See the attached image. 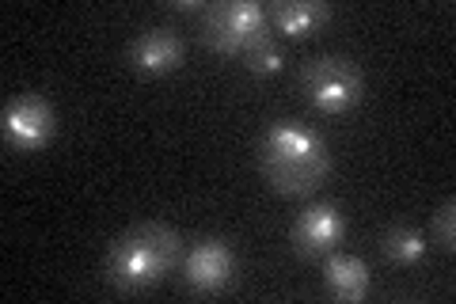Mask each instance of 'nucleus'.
<instances>
[{
    "instance_id": "nucleus-11",
    "label": "nucleus",
    "mask_w": 456,
    "mask_h": 304,
    "mask_svg": "<svg viewBox=\"0 0 456 304\" xmlns=\"http://www.w3.org/2000/svg\"><path fill=\"white\" fill-rule=\"evenodd\" d=\"M380 243H384V255H388L395 267H415V263H422V259H426L422 233H415V228H407V225L388 228Z\"/></svg>"
},
{
    "instance_id": "nucleus-8",
    "label": "nucleus",
    "mask_w": 456,
    "mask_h": 304,
    "mask_svg": "<svg viewBox=\"0 0 456 304\" xmlns=\"http://www.w3.org/2000/svg\"><path fill=\"white\" fill-rule=\"evenodd\" d=\"M183 62V42L167 27H149L130 42V65L149 77H164Z\"/></svg>"
},
{
    "instance_id": "nucleus-4",
    "label": "nucleus",
    "mask_w": 456,
    "mask_h": 304,
    "mask_svg": "<svg viewBox=\"0 0 456 304\" xmlns=\"http://www.w3.org/2000/svg\"><path fill=\"white\" fill-rule=\"evenodd\" d=\"M266 35V8L248 0H221L206 8V42L217 53H244Z\"/></svg>"
},
{
    "instance_id": "nucleus-3",
    "label": "nucleus",
    "mask_w": 456,
    "mask_h": 304,
    "mask_svg": "<svg viewBox=\"0 0 456 304\" xmlns=\"http://www.w3.org/2000/svg\"><path fill=\"white\" fill-rule=\"evenodd\" d=\"M305 95L308 103L323 111V114H342L350 107H358V99L365 92V80H362V69L350 62V57H338V53H327V57H312L305 65Z\"/></svg>"
},
{
    "instance_id": "nucleus-10",
    "label": "nucleus",
    "mask_w": 456,
    "mask_h": 304,
    "mask_svg": "<svg viewBox=\"0 0 456 304\" xmlns=\"http://www.w3.org/2000/svg\"><path fill=\"white\" fill-rule=\"evenodd\" d=\"M327 16H331V8L316 4V0H278L266 12V20H274L281 35H312Z\"/></svg>"
},
{
    "instance_id": "nucleus-12",
    "label": "nucleus",
    "mask_w": 456,
    "mask_h": 304,
    "mask_svg": "<svg viewBox=\"0 0 456 304\" xmlns=\"http://www.w3.org/2000/svg\"><path fill=\"white\" fill-rule=\"evenodd\" d=\"M244 65H248V72H255V77H274V72H281V65H285V53L274 38L263 35L259 42H251L244 50Z\"/></svg>"
},
{
    "instance_id": "nucleus-6",
    "label": "nucleus",
    "mask_w": 456,
    "mask_h": 304,
    "mask_svg": "<svg viewBox=\"0 0 456 304\" xmlns=\"http://www.w3.org/2000/svg\"><path fill=\"white\" fill-rule=\"evenodd\" d=\"M342 236H346V217L338 213L335 201H312L293 225V248L305 259L331 255Z\"/></svg>"
},
{
    "instance_id": "nucleus-13",
    "label": "nucleus",
    "mask_w": 456,
    "mask_h": 304,
    "mask_svg": "<svg viewBox=\"0 0 456 304\" xmlns=\"http://www.w3.org/2000/svg\"><path fill=\"white\" fill-rule=\"evenodd\" d=\"M452 210H456L452 201H445V206L437 210V217H434V236L441 240V248H445V251L456 248V243H452L456 240V233H452Z\"/></svg>"
},
{
    "instance_id": "nucleus-2",
    "label": "nucleus",
    "mask_w": 456,
    "mask_h": 304,
    "mask_svg": "<svg viewBox=\"0 0 456 304\" xmlns=\"http://www.w3.org/2000/svg\"><path fill=\"white\" fill-rule=\"evenodd\" d=\"M179 259V236L167 225H137L110 243L103 259V274L114 289L137 293L152 289Z\"/></svg>"
},
{
    "instance_id": "nucleus-7",
    "label": "nucleus",
    "mask_w": 456,
    "mask_h": 304,
    "mask_svg": "<svg viewBox=\"0 0 456 304\" xmlns=\"http://www.w3.org/2000/svg\"><path fill=\"white\" fill-rule=\"evenodd\" d=\"M232 274H236V255L228 248V240H221V236L202 240L187 255V263H183V278H187V285L198 289V293H221V289L232 282Z\"/></svg>"
},
{
    "instance_id": "nucleus-14",
    "label": "nucleus",
    "mask_w": 456,
    "mask_h": 304,
    "mask_svg": "<svg viewBox=\"0 0 456 304\" xmlns=\"http://www.w3.org/2000/svg\"><path fill=\"white\" fill-rule=\"evenodd\" d=\"M171 8L175 12H198L202 8V0H171Z\"/></svg>"
},
{
    "instance_id": "nucleus-5",
    "label": "nucleus",
    "mask_w": 456,
    "mask_h": 304,
    "mask_svg": "<svg viewBox=\"0 0 456 304\" xmlns=\"http://www.w3.org/2000/svg\"><path fill=\"white\" fill-rule=\"evenodd\" d=\"M0 126H4V141L12 149L38 152V149H46L57 134V114L46 95H16L4 107Z\"/></svg>"
},
{
    "instance_id": "nucleus-9",
    "label": "nucleus",
    "mask_w": 456,
    "mask_h": 304,
    "mask_svg": "<svg viewBox=\"0 0 456 304\" xmlns=\"http://www.w3.org/2000/svg\"><path fill=\"white\" fill-rule=\"evenodd\" d=\"M323 285L335 300H362L369 293V267L358 255H327L323 263Z\"/></svg>"
},
{
    "instance_id": "nucleus-1",
    "label": "nucleus",
    "mask_w": 456,
    "mask_h": 304,
    "mask_svg": "<svg viewBox=\"0 0 456 304\" xmlns=\"http://www.w3.org/2000/svg\"><path fill=\"white\" fill-rule=\"evenodd\" d=\"M259 168L278 194H312L331 168V156L312 129L270 122L259 137Z\"/></svg>"
}]
</instances>
